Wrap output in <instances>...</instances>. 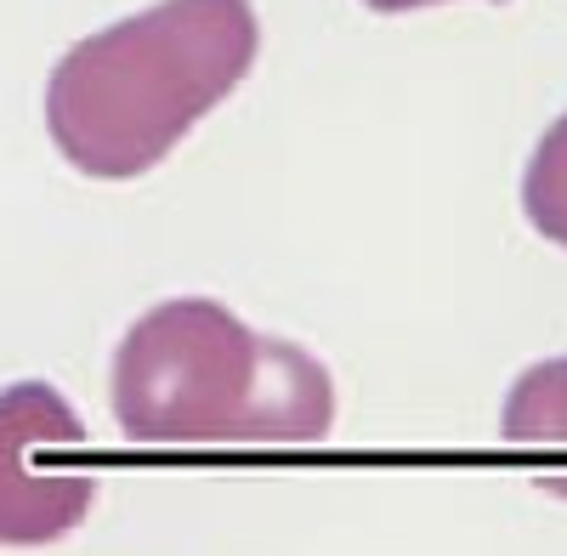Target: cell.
<instances>
[{
	"mask_svg": "<svg viewBox=\"0 0 567 556\" xmlns=\"http://www.w3.org/2000/svg\"><path fill=\"white\" fill-rule=\"evenodd\" d=\"M250 0H159L74 40L45 80L58 154L103 182L154 171L256 69Z\"/></svg>",
	"mask_w": 567,
	"mask_h": 556,
	"instance_id": "cell-1",
	"label": "cell"
},
{
	"mask_svg": "<svg viewBox=\"0 0 567 556\" xmlns=\"http://www.w3.org/2000/svg\"><path fill=\"white\" fill-rule=\"evenodd\" d=\"M114 421L142 449L199 443H323L336 432L329 369L210 301L176 296L148 307L114 347Z\"/></svg>",
	"mask_w": 567,
	"mask_h": 556,
	"instance_id": "cell-2",
	"label": "cell"
},
{
	"mask_svg": "<svg viewBox=\"0 0 567 556\" xmlns=\"http://www.w3.org/2000/svg\"><path fill=\"white\" fill-rule=\"evenodd\" d=\"M63 443H85V421L58 387L18 381L0 392V545H52L91 517L97 477L34 466V454Z\"/></svg>",
	"mask_w": 567,
	"mask_h": 556,
	"instance_id": "cell-3",
	"label": "cell"
},
{
	"mask_svg": "<svg viewBox=\"0 0 567 556\" xmlns=\"http://www.w3.org/2000/svg\"><path fill=\"white\" fill-rule=\"evenodd\" d=\"M499 437L523 449H567V352L528 363L505 387Z\"/></svg>",
	"mask_w": 567,
	"mask_h": 556,
	"instance_id": "cell-4",
	"label": "cell"
},
{
	"mask_svg": "<svg viewBox=\"0 0 567 556\" xmlns=\"http://www.w3.org/2000/svg\"><path fill=\"white\" fill-rule=\"evenodd\" d=\"M523 210L550 245L567 250V114L550 120V131L539 136V148L523 171Z\"/></svg>",
	"mask_w": 567,
	"mask_h": 556,
	"instance_id": "cell-5",
	"label": "cell"
},
{
	"mask_svg": "<svg viewBox=\"0 0 567 556\" xmlns=\"http://www.w3.org/2000/svg\"><path fill=\"white\" fill-rule=\"evenodd\" d=\"M369 12H420V7H443V0H363Z\"/></svg>",
	"mask_w": 567,
	"mask_h": 556,
	"instance_id": "cell-6",
	"label": "cell"
},
{
	"mask_svg": "<svg viewBox=\"0 0 567 556\" xmlns=\"http://www.w3.org/2000/svg\"><path fill=\"white\" fill-rule=\"evenodd\" d=\"M556 488H561V494H567V483H556Z\"/></svg>",
	"mask_w": 567,
	"mask_h": 556,
	"instance_id": "cell-7",
	"label": "cell"
}]
</instances>
